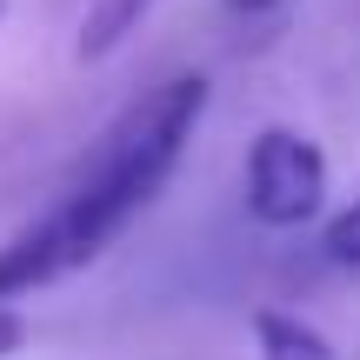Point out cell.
<instances>
[{
    "label": "cell",
    "instance_id": "obj_6",
    "mask_svg": "<svg viewBox=\"0 0 360 360\" xmlns=\"http://www.w3.org/2000/svg\"><path fill=\"white\" fill-rule=\"evenodd\" d=\"M27 340H34V327H27V314L13 307V300H0V360L27 354Z\"/></svg>",
    "mask_w": 360,
    "mask_h": 360
},
{
    "label": "cell",
    "instance_id": "obj_7",
    "mask_svg": "<svg viewBox=\"0 0 360 360\" xmlns=\"http://www.w3.org/2000/svg\"><path fill=\"white\" fill-rule=\"evenodd\" d=\"M0 20H7V0H0Z\"/></svg>",
    "mask_w": 360,
    "mask_h": 360
},
{
    "label": "cell",
    "instance_id": "obj_5",
    "mask_svg": "<svg viewBox=\"0 0 360 360\" xmlns=\"http://www.w3.org/2000/svg\"><path fill=\"white\" fill-rule=\"evenodd\" d=\"M321 260H327V267H360V193L327 214V227H321Z\"/></svg>",
    "mask_w": 360,
    "mask_h": 360
},
{
    "label": "cell",
    "instance_id": "obj_4",
    "mask_svg": "<svg viewBox=\"0 0 360 360\" xmlns=\"http://www.w3.org/2000/svg\"><path fill=\"white\" fill-rule=\"evenodd\" d=\"M254 354L260 360H340L334 340L294 307H260L254 314Z\"/></svg>",
    "mask_w": 360,
    "mask_h": 360
},
{
    "label": "cell",
    "instance_id": "obj_2",
    "mask_svg": "<svg viewBox=\"0 0 360 360\" xmlns=\"http://www.w3.org/2000/svg\"><path fill=\"white\" fill-rule=\"evenodd\" d=\"M240 187H247V220L267 233H294V227H314L327 214V154L314 134L287 127H260L247 141V167H240Z\"/></svg>",
    "mask_w": 360,
    "mask_h": 360
},
{
    "label": "cell",
    "instance_id": "obj_3",
    "mask_svg": "<svg viewBox=\"0 0 360 360\" xmlns=\"http://www.w3.org/2000/svg\"><path fill=\"white\" fill-rule=\"evenodd\" d=\"M160 0H94L80 13V40H74V60H114L147 20H154Z\"/></svg>",
    "mask_w": 360,
    "mask_h": 360
},
{
    "label": "cell",
    "instance_id": "obj_1",
    "mask_svg": "<svg viewBox=\"0 0 360 360\" xmlns=\"http://www.w3.org/2000/svg\"><path fill=\"white\" fill-rule=\"evenodd\" d=\"M214 87L200 67L160 74L154 87H141L101 134L94 147L74 160V174L60 180L47 207L27 227H13L0 240V300L40 294L53 281H74L94 260L114 254V240L134 220L154 214V200L167 193V180L180 174L193 134H200Z\"/></svg>",
    "mask_w": 360,
    "mask_h": 360
}]
</instances>
